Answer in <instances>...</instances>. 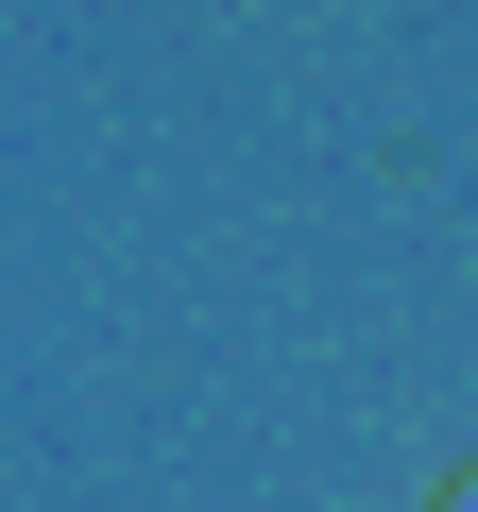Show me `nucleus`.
Here are the masks:
<instances>
[{
	"label": "nucleus",
	"instance_id": "obj_1",
	"mask_svg": "<svg viewBox=\"0 0 478 512\" xmlns=\"http://www.w3.org/2000/svg\"><path fill=\"white\" fill-rule=\"evenodd\" d=\"M444 512H478V478H461V495H444Z\"/></svg>",
	"mask_w": 478,
	"mask_h": 512
}]
</instances>
